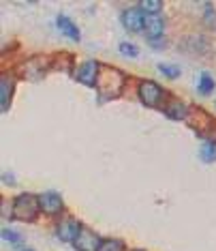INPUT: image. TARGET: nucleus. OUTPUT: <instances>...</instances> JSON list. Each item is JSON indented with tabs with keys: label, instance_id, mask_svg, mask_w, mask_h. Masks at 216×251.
Returning a JSON list of instances; mask_svg holds the SVG:
<instances>
[{
	"label": "nucleus",
	"instance_id": "22",
	"mask_svg": "<svg viewBox=\"0 0 216 251\" xmlns=\"http://www.w3.org/2000/svg\"><path fill=\"white\" fill-rule=\"evenodd\" d=\"M24 251H32V249H24Z\"/></svg>",
	"mask_w": 216,
	"mask_h": 251
},
{
	"label": "nucleus",
	"instance_id": "15",
	"mask_svg": "<svg viewBox=\"0 0 216 251\" xmlns=\"http://www.w3.org/2000/svg\"><path fill=\"white\" fill-rule=\"evenodd\" d=\"M99 251H124V243L118 241V238H109V241L101 243Z\"/></svg>",
	"mask_w": 216,
	"mask_h": 251
},
{
	"label": "nucleus",
	"instance_id": "9",
	"mask_svg": "<svg viewBox=\"0 0 216 251\" xmlns=\"http://www.w3.org/2000/svg\"><path fill=\"white\" fill-rule=\"evenodd\" d=\"M144 28H146V35H148L150 41H152V39H161L163 30H165V22H163V18L158 13H146Z\"/></svg>",
	"mask_w": 216,
	"mask_h": 251
},
{
	"label": "nucleus",
	"instance_id": "18",
	"mask_svg": "<svg viewBox=\"0 0 216 251\" xmlns=\"http://www.w3.org/2000/svg\"><path fill=\"white\" fill-rule=\"evenodd\" d=\"M158 71H161L163 75H167L169 79H173V77L180 75V69H178V67H173V65H158Z\"/></svg>",
	"mask_w": 216,
	"mask_h": 251
},
{
	"label": "nucleus",
	"instance_id": "10",
	"mask_svg": "<svg viewBox=\"0 0 216 251\" xmlns=\"http://www.w3.org/2000/svg\"><path fill=\"white\" fill-rule=\"evenodd\" d=\"M56 26H58L69 39H73V41H79V28L73 24L66 15H58V18H56Z\"/></svg>",
	"mask_w": 216,
	"mask_h": 251
},
{
	"label": "nucleus",
	"instance_id": "3",
	"mask_svg": "<svg viewBox=\"0 0 216 251\" xmlns=\"http://www.w3.org/2000/svg\"><path fill=\"white\" fill-rule=\"evenodd\" d=\"M139 99L144 101L146 105L156 107L158 103H161V99H163V88L158 86V84L150 82V79H146V82L139 84Z\"/></svg>",
	"mask_w": 216,
	"mask_h": 251
},
{
	"label": "nucleus",
	"instance_id": "14",
	"mask_svg": "<svg viewBox=\"0 0 216 251\" xmlns=\"http://www.w3.org/2000/svg\"><path fill=\"white\" fill-rule=\"evenodd\" d=\"M201 159L206 163H212L216 161V142L214 140H206L201 146Z\"/></svg>",
	"mask_w": 216,
	"mask_h": 251
},
{
	"label": "nucleus",
	"instance_id": "2",
	"mask_svg": "<svg viewBox=\"0 0 216 251\" xmlns=\"http://www.w3.org/2000/svg\"><path fill=\"white\" fill-rule=\"evenodd\" d=\"M39 210H41L39 198L30 196V193H24V196H18L13 200V217H15V219H20V221L37 219Z\"/></svg>",
	"mask_w": 216,
	"mask_h": 251
},
{
	"label": "nucleus",
	"instance_id": "4",
	"mask_svg": "<svg viewBox=\"0 0 216 251\" xmlns=\"http://www.w3.org/2000/svg\"><path fill=\"white\" fill-rule=\"evenodd\" d=\"M99 73H101L99 62L96 60H86L82 67H79L75 77L84 84V86H96V82H99Z\"/></svg>",
	"mask_w": 216,
	"mask_h": 251
},
{
	"label": "nucleus",
	"instance_id": "11",
	"mask_svg": "<svg viewBox=\"0 0 216 251\" xmlns=\"http://www.w3.org/2000/svg\"><path fill=\"white\" fill-rule=\"evenodd\" d=\"M165 114L172 121H182V118H186V105L182 101H169V105L165 107Z\"/></svg>",
	"mask_w": 216,
	"mask_h": 251
},
{
	"label": "nucleus",
	"instance_id": "17",
	"mask_svg": "<svg viewBox=\"0 0 216 251\" xmlns=\"http://www.w3.org/2000/svg\"><path fill=\"white\" fill-rule=\"evenodd\" d=\"M118 48H120V52L124 54V56H130V58H135V56H139V48L135 43H129V41H122L120 45H118Z\"/></svg>",
	"mask_w": 216,
	"mask_h": 251
},
{
	"label": "nucleus",
	"instance_id": "5",
	"mask_svg": "<svg viewBox=\"0 0 216 251\" xmlns=\"http://www.w3.org/2000/svg\"><path fill=\"white\" fill-rule=\"evenodd\" d=\"M122 24L127 30L130 32H139V30H144V24H146V13L141 9L137 7H133V9H127L122 13Z\"/></svg>",
	"mask_w": 216,
	"mask_h": 251
},
{
	"label": "nucleus",
	"instance_id": "12",
	"mask_svg": "<svg viewBox=\"0 0 216 251\" xmlns=\"http://www.w3.org/2000/svg\"><path fill=\"white\" fill-rule=\"evenodd\" d=\"M11 93H13V82L7 77H2L0 82V101H2V112H7V107L11 103Z\"/></svg>",
	"mask_w": 216,
	"mask_h": 251
},
{
	"label": "nucleus",
	"instance_id": "7",
	"mask_svg": "<svg viewBox=\"0 0 216 251\" xmlns=\"http://www.w3.org/2000/svg\"><path fill=\"white\" fill-rule=\"evenodd\" d=\"M39 204L45 215H58L62 210V198L56 191H45L39 196Z\"/></svg>",
	"mask_w": 216,
	"mask_h": 251
},
{
	"label": "nucleus",
	"instance_id": "6",
	"mask_svg": "<svg viewBox=\"0 0 216 251\" xmlns=\"http://www.w3.org/2000/svg\"><path fill=\"white\" fill-rule=\"evenodd\" d=\"M73 245H75L77 251H99L101 241H99V236H96L92 230L82 227V232H79V236L75 238V243Z\"/></svg>",
	"mask_w": 216,
	"mask_h": 251
},
{
	"label": "nucleus",
	"instance_id": "19",
	"mask_svg": "<svg viewBox=\"0 0 216 251\" xmlns=\"http://www.w3.org/2000/svg\"><path fill=\"white\" fill-rule=\"evenodd\" d=\"M203 24L208 28H216V11L206 7V13H203Z\"/></svg>",
	"mask_w": 216,
	"mask_h": 251
},
{
	"label": "nucleus",
	"instance_id": "21",
	"mask_svg": "<svg viewBox=\"0 0 216 251\" xmlns=\"http://www.w3.org/2000/svg\"><path fill=\"white\" fill-rule=\"evenodd\" d=\"M150 43L154 45V48H163V43H165V41H163V39H152Z\"/></svg>",
	"mask_w": 216,
	"mask_h": 251
},
{
	"label": "nucleus",
	"instance_id": "1",
	"mask_svg": "<svg viewBox=\"0 0 216 251\" xmlns=\"http://www.w3.org/2000/svg\"><path fill=\"white\" fill-rule=\"evenodd\" d=\"M124 86V75L118 69H101L99 73V82H96V88H99V99L107 101L113 99V97L120 95V90Z\"/></svg>",
	"mask_w": 216,
	"mask_h": 251
},
{
	"label": "nucleus",
	"instance_id": "13",
	"mask_svg": "<svg viewBox=\"0 0 216 251\" xmlns=\"http://www.w3.org/2000/svg\"><path fill=\"white\" fill-rule=\"evenodd\" d=\"M214 86H216L214 77L210 75V73H201V77H199V84H197V90H199V95H212Z\"/></svg>",
	"mask_w": 216,
	"mask_h": 251
},
{
	"label": "nucleus",
	"instance_id": "8",
	"mask_svg": "<svg viewBox=\"0 0 216 251\" xmlns=\"http://www.w3.org/2000/svg\"><path fill=\"white\" fill-rule=\"evenodd\" d=\"M82 224H79L77 219H66L62 221V224L58 226V238H62L65 243H75V238L79 236V232H82Z\"/></svg>",
	"mask_w": 216,
	"mask_h": 251
},
{
	"label": "nucleus",
	"instance_id": "20",
	"mask_svg": "<svg viewBox=\"0 0 216 251\" xmlns=\"http://www.w3.org/2000/svg\"><path fill=\"white\" fill-rule=\"evenodd\" d=\"M2 238H4L7 243H11V245H18V243H20V234L13 232V230H7V227L2 230Z\"/></svg>",
	"mask_w": 216,
	"mask_h": 251
},
{
	"label": "nucleus",
	"instance_id": "16",
	"mask_svg": "<svg viewBox=\"0 0 216 251\" xmlns=\"http://www.w3.org/2000/svg\"><path fill=\"white\" fill-rule=\"evenodd\" d=\"M139 9L144 11V13H158V11L163 9V4L158 2V0H144V2L139 4Z\"/></svg>",
	"mask_w": 216,
	"mask_h": 251
}]
</instances>
